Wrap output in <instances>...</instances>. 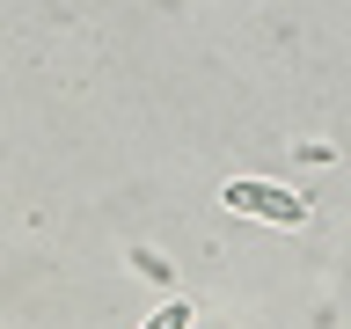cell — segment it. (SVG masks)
<instances>
[{
	"mask_svg": "<svg viewBox=\"0 0 351 329\" xmlns=\"http://www.w3.org/2000/svg\"><path fill=\"white\" fill-rule=\"evenodd\" d=\"M219 205H227V212L263 219V227H307V197H300V191H278V183H256V175L219 183Z\"/></svg>",
	"mask_w": 351,
	"mask_h": 329,
	"instance_id": "cell-1",
	"label": "cell"
},
{
	"mask_svg": "<svg viewBox=\"0 0 351 329\" xmlns=\"http://www.w3.org/2000/svg\"><path fill=\"white\" fill-rule=\"evenodd\" d=\"M139 329H191V300H161Z\"/></svg>",
	"mask_w": 351,
	"mask_h": 329,
	"instance_id": "cell-2",
	"label": "cell"
}]
</instances>
